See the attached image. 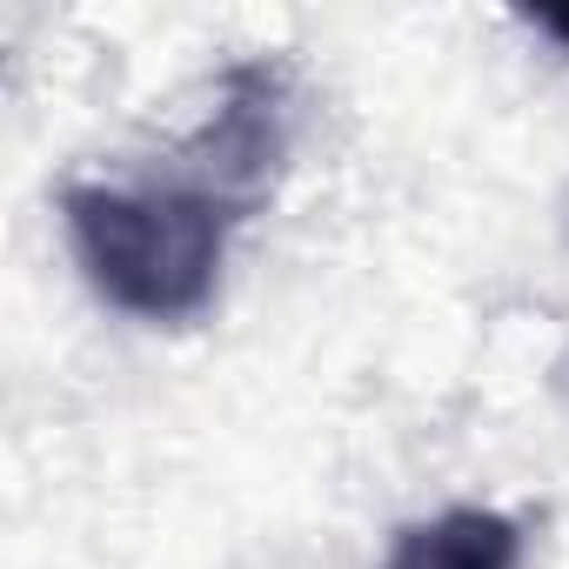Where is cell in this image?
<instances>
[{
    "mask_svg": "<svg viewBox=\"0 0 569 569\" xmlns=\"http://www.w3.org/2000/svg\"><path fill=\"white\" fill-rule=\"evenodd\" d=\"M241 208L201 174L161 181H74L61 188V228L88 289L134 322H194L214 302L221 254Z\"/></svg>",
    "mask_w": 569,
    "mask_h": 569,
    "instance_id": "1",
    "label": "cell"
},
{
    "mask_svg": "<svg viewBox=\"0 0 569 569\" xmlns=\"http://www.w3.org/2000/svg\"><path fill=\"white\" fill-rule=\"evenodd\" d=\"M516 562H522L516 516L476 509V502L442 509L429 522H409L382 556V569H516Z\"/></svg>",
    "mask_w": 569,
    "mask_h": 569,
    "instance_id": "3",
    "label": "cell"
},
{
    "mask_svg": "<svg viewBox=\"0 0 569 569\" xmlns=\"http://www.w3.org/2000/svg\"><path fill=\"white\" fill-rule=\"evenodd\" d=\"M188 174H201L228 208L254 214L289 161V68L281 61H248L228 68L214 114L194 128V141L181 148Z\"/></svg>",
    "mask_w": 569,
    "mask_h": 569,
    "instance_id": "2",
    "label": "cell"
}]
</instances>
